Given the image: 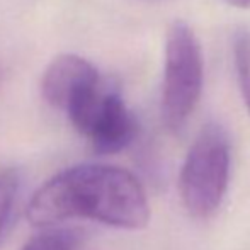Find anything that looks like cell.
<instances>
[{
	"label": "cell",
	"mask_w": 250,
	"mask_h": 250,
	"mask_svg": "<svg viewBox=\"0 0 250 250\" xmlns=\"http://www.w3.org/2000/svg\"><path fill=\"white\" fill-rule=\"evenodd\" d=\"M231 170V146L220 125L209 123L191 145L179 174V194L196 220L211 218L225 199Z\"/></svg>",
	"instance_id": "2"
},
{
	"label": "cell",
	"mask_w": 250,
	"mask_h": 250,
	"mask_svg": "<svg viewBox=\"0 0 250 250\" xmlns=\"http://www.w3.org/2000/svg\"><path fill=\"white\" fill-rule=\"evenodd\" d=\"M19 186L21 177L17 170L7 168V170L0 172V238L5 231V227L9 225L10 216H12Z\"/></svg>",
	"instance_id": "8"
},
{
	"label": "cell",
	"mask_w": 250,
	"mask_h": 250,
	"mask_svg": "<svg viewBox=\"0 0 250 250\" xmlns=\"http://www.w3.org/2000/svg\"><path fill=\"white\" fill-rule=\"evenodd\" d=\"M233 62L238 87L250 112V27H238L233 36Z\"/></svg>",
	"instance_id": "7"
},
{
	"label": "cell",
	"mask_w": 250,
	"mask_h": 250,
	"mask_svg": "<svg viewBox=\"0 0 250 250\" xmlns=\"http://www.w3.org/2000/svg\"><path fill=\"white\" fill-rule=\"evenodd\" d=\"M223 2L235 9H249L250 7V0H223Z\"/></svg>",
	"instance_id": "9"
},
{
	"label": "cell",
	"mask_w": 250,
	"mask_h": 250,
	"mask_svg": "<svg viewBox=\"0 0 250 250\" xmlns=\"http://www.w3.org/2000/svg\"><path fill=\"white\" fill-rule=\"evenodd\" d=\"M65 112L73 128L102 155L128 148L138 133V123L121 94L105 87L102 80L80 92Z\"/></svg>",
	"instance_id": "4"
},
{
	"label": "cell",
	"mask_w": 250,
	"mask_h": 250,
	"mask_svg": "<svg viewBox=\"0 0 250 250\" xmlns=\"http://www.w3.org/2000/svg\"><path fill=\"white\" fill-rule=\"evenodd\" d=\"M85 231L77 227L48 228L26 242L22 250H83Z\"/></svg>",
	"instance_id": "6"
},
{
	"label": "cell",
	"mask_w": 250,
	"mask_h": 250,
	"mask_svg": "<svg viewBox=\"0 0 250 250\" xmlns=\"http://www.w3.org/2000/svg\"><path fill=\"white\" fill-rule=\"evenodd\" d=\"M101 82L97 68L79 55H60L48 65L41 90L53 107L65 111L82 90Z\"/></svg>",
	"instance_id": "5"
},
{
	"label": "cell",
	"mask_w": 250,
	"mask_h": 250,
	"mask_svg": "<svg viewBox=\"0 0 250 250\" xmlns=\"http://www.w3.org/2000/svg\"><path fill=\"white\" fill-rule=\"evenodd\" d=\"M204 85V58L198 36L184 21H174L165 38L162 116L170 131H181L194 112Z\"/></svg>",
	"instance_id": "3"
},
{
	"label": "cell",
	"mask_w": 250,
	"mask_h": 250,
	"mask_svg": "<svg viewBox=\"0 0 250 250\" xmlns=\"http://www.w3.org/2000/svg\"><path fill=\"white\" fill-rule=\"evenodd\" d=\"M85 218L121 230H142L150 221V203L142 182L114 165L82 164L46 181L27 206L34 227Z\"/></svg>",
	"instance_id": "1"
}]
</instances>
